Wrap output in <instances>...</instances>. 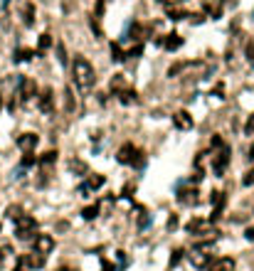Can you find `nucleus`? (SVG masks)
<instances>
[{
  "mask_svg": "<svg viewBox=\"0 0 254 271\" xmlns=\"http://www.w3.org/2000/svg\"><path fill=\"white\" fill-rule=\"evenodd\" d=\"M72 76H74V84L82 89V91H89L96 82V74H94V67L84 59V57H74V62H72Z\"/></svg>",
  "mask_w": 254,
  "mask_h": 271,
  "instance_id": "f257e3e1",
  "label": "nucleus"
},
{
  "mask_svg": "<svg viewBox=\"0 0 254 271\" xmlns=\"http://www.w3.org/2000/svg\"><path fill=\"white\" fill-rule=\"evenodd\" d=\"M210 72V64L205 62H178L168 69V76L173 79V76H183V74H190L193 79H202V76Z\"/></svg>",
  "mask_w": 254,
  "mask_h": 271,
  "instance_id": "f03ea898",
  "label": "nucleus"
},
{
  "mask_svg": "<svg viewBox=\"0 0 254 271\" xmlns=\"http://www.w3.org/2000/svg\"><path fill=\"white\" fill-rule=\"evenodd\" d=\"M15 235L20 242H27V239H35V235H37V222H35V217L30 215H22L15 219Z\"/></svg>",
  "mask_w": 254,
  "mask_h": 271,
  "instance_id": "7ed1b4c3",
  "label": "nucleus"
},
{
  "mask_svg": "<svg viewBox=\"0 0 254 271\" xmlns=\"http://www.w3.org/2000/svg\"><path fill=\"white\" fill-rule=\"evenodd\" d=\"M227 163H230V145L220 143L217 148H212V170H215V175H225Z\"/></svg>",
  "mask_w": 254,
  "mask_h": 271,
  "instance_id": "20e7f679",
  "label": "nucleus"
},
{
  "mask_svg": "<svg viewBox=\"0 0 254 271\" xmlns=\"http://www.w3.org/2000/svg\"><path fill=\"white\" fill-rule=\"evenodd\" d=\"M35 94H37V87H35V82H32V79H27V76H22V79H20V89H18L20 101H22V104H27V101H32V99H35Z\"/></svg>",
  "mask_w": 254,
  "mask_h": 271,
  "instance_id": "39448f33",
  "label": "nucleus"
},
{
  "mask_svg": "<svg viewBox=\"0 0 254 271\" xmlns=\"http://www.w3.org/2000/svg\"><path fill=\"white\" fill-rule=\"evenodd\" d=\"M35 252H37V254H50L52 249H54V239L50 237V235H35Z\"/></svg>",
  "mask_w": 254,
  "mask_h": 271,
  "instance_id": "423d86ee",
  "label": "nucleus"
},
{
  "mask_svg": "<svg viewBox=\"0 0 254 271\" xmlns=\"http://www.w3.org/2000/svg\"><path fill=\"white\" fill-rule=\"evenodd\" d=\"M136 156H138V148H136L133 143H124V145L119 148V153H116L119 163H124V165L133 163V161H136Z\"/></svg>",
  "mask_w": 254,
  "mask_h": 271,
  "instance_id": "0eeeda50",
  "label": "nucleus"
},
{
  "mask_svg": "<svg viewBox=\"0 0 254 271\" xmlns=\"http://www.w3.org/2000/svg\"><path fill=\"white\" fill-rule=\"evenodd\" d=\"M37 143H40V136H37V133H22V136L18 138V148H20L22 153H32L35 148H37Z\"/></svg>",
  "mask_w": 254,
  "mask_h": 271,
  "instance_id": "6e6552de",
  "label": "nucleus"
},
{
  "mask_svg": "<svg viewBox=\"0 0 254 271\" xmlns=\"http://www.w3.org/2000/svg\"><path fill=\"white\" fill-rule=\"evenodd\" d=\"M20 259H22L25 269H42V266H45V259H47V256H45V254H37V252L32 249L30 254H22Z\"/></svg>",
  "mask_w": 254,
  "mask_h": 271,
  "instance_id": "1a4fd4ad",
  "label": "nucleus"
},
{
  "mask_svg": "<svg viewBox=\"0 0 254 271\" xmlns=\"http://www.w3.org/2000/svg\"><path fill=\"white\" fill-rule=\"evenodd\" d=\"M104 182H106V178H104V175H91V178H89L87 182H82V185H79V195H84V198H87L89 192L99 190V187H101Z\"/></svg>",
  "mask_w": 254,
  "mask_h": 271,
  "instance_id": "9d476101",
  "label": "nucleus"
},
{
  "mask_svg": "<svg viewBox=\"0 0 254 271\" xmlns=\"http://www.w3.org/2000/svg\"><path fill=\"white\" fill-rule=\"evenodd\" d=\"M173 124H175V128H180V131H188V128H193V116H190L188 111H178V113L173 116Z\"/></svg>",
  "mask_w": 254,
  "mask_h": 271,
  "instance_id": "9b49d317",
  "label": "nucleus"
},
{
  "mask_svg": "<svg viewBox=\"0 0 254 271\" xmlns=\"http://www.w3.org/2000/svg\"><path fill=\"white\" fill-rule=\"evenodd\" d=\"M210 202H212V219H220L222 217V207H225V192H212L210 195Z\"/></svg>",
  "mask_w": 254,
  "mask_h": 271,
  "instance_id": "f8f14e48",
  "label": "nucleus"
},
{
  "mask_svg": "<svg viewBox=\"0 0 254 271\" xmlns=\"http://www.w3.org/2000/svg\"><path fill=\"white\" fill-rule=\"evenodd\" d=\"M185 229L188 232H193V235H210V222H205V219H190L188 224H185Z\"/></svg>",
  "mask_w": 254,
  "mask_h": 271,
  "instance_id": "ddd939ff",
  "label": "nucleus"
},
{
  "mask_svg": "<svg viewBox=\"0 0 254 271\" xmlns=\"http://www.w3.org/2000/svg\"><path fill=\"white\" fill-rule=\"evenodd\" d=\"M207 269H210V271H232V269H235V259H230V256L215 259V261L207 264Z\"/></svg>",
  "mask_w": 254,
  "mask_h": 271,
  "instance_id": "4468645a",
  "label": "nucleus"
},
{
  "mask_svg": "<svg viewBox=\"0 0 254 271\" xmlns=\"http://www.w3.org/2000/svg\"><path fill=\"white\" fill-rule=\"evenodd\" d=\"M158 45H163L165 50H178V47H183V37L180 35H165V37H158Z\"/></svg>",
  "mask_w": 254,
  "mask_h": 271,
  "instance_id": "2eb2a0df",
  "label": "nucleus"
},
{
  "mask_svg": "<svg viewBox=\"0 0 254 271\" xmlns=\"http://www.w3.org/2000/svg\"><path fill=\"white\" fill-rule=\"evenodd\" d=\"M40 111L42 113H52L54 111V96H52V89H45L40 94Z\"/></svg>",
  "mask_w": 254,
  "mask_h": 271,
  "instance_id": "dca6fc26",
  "label": "nucleus"
},
{
  "mask_svg": "<svg viewBox=\"0 0 254 271\" xmlns=\"http://www.w3.org/2000/svg\"><path fill=\"white\" fill-rule=\"evenodd\" d=\"M190 261H193V266H198V269H207V264H210V256H207L202 249H193V254H190Z\"/></svg>",
  "mask_w": 254,
  "mask_h": 271,
  "instance_id": "f3484780",
  "label": "nucleus"
},
{
  "mask_svg": "<svg viewBox=\"0 0 254 271\" xmlns=\"http://www.w3.org/2000/svg\"><path fill=\"white\" fill-rule=\"evenodd\" d=\"M178 200L183 202V205H195V202H198V190H195V187H193V190H185V187H183V190L178 192Z\"/></svg>",
  "mask_w": 254,
  "mask_h": 271,
  "instance_id": "a211bd4d",
  "label": "nucleus"
},
{
  "mask_svg": "<svg viewBox=\"0 0 254 271\" xmlns=\"http://www.w3.org/2000/svg\"><path fill=\"white\" fill-rule=\"evenodd\" d=\"M57 161V150H47L42 158H37V163L42 165V175H47V170H50V165Z\"/></svg>",
  "mask_w": 254,
  "mask_h": 271,
  "instance_id": "6ab92c4d",
  "label": "nucleus"
},
{
  "mask_svg": "<svg viewBox=\"0 0 254 271\" xmlns=\"http://www.w3.org/2000/svg\"><path fill=\"white\" fill-rule=\"evenodd\" d=\"M50 47H52V35L50 32H42L40 35V42H37V54H45Z\"/></svg>",
  "mask_w": 254,
  "mask_h": 271,
  "instance_id": "aec40b11",
  "label": "nucleus"
},
{
  "mask_svg": "<svg viewBox=\"0 0 254 271\" xmlns=\"http://www.w3.org/2000/svg\"><path fill=\"white\" fill-rule=\"evenodd\" d=\"M35 54H37L35 50H27V47H22V50H15L13 59H15V62H27V59H32Z\"/></svg>",
  "mask_w": 254,
  "mask_h": 271,
  "instance_id": "412c9836",
  "label": "nucleus"
},
{
  "mask_svg": "<svg viewBox=\"0 0 254 271\" xmlns=\"http://www.w3.org/2000/svg\"><path fill=\"white\" fill-rule=\"evenodd\" d=\"M22 22L30 27V25H35V5L32 3H27L25 5V10H22Z\"/></svg>",
  "mask_w": 254,
  "mask_h": 271,
  "instance_id": "4be33fe9",
  "label": "nucleus"
},
{
  "mask_svg": "<svg viewBox=\"0 0 254 271\" xmlns=\"http://www.w3.org/2000/svg\"><path fill=\"white\" fill-rule=\"evenodd\" d=\"M69 168H72V173H77V175H87V163L84 161H72Z\"/></svg>",
  "mask_w": 254,
  "mask_h": 271,
  "instance_id": "5701e85b",
  "label": "nucleus"
},
{
  "mask_svg": "<svg viewBox=\"0 0 254 271\" xmlns=\"http://www.w3.org/2000/svg\"><path fill=\"white\" fill-rule=\"evenodd\" d=\"M111 59H114V62H124V59H126V52H124L121 45H116V42L111 45Z\"/></svg>",
  "mask_w": 254,
  "mask_h": 271,
  "instance_id": "b1692460",
  "label": "nucleus"
},
{
  "mask_svg": "<svg viewBox=\"0 0 254 271\" xmlns=\"http://www.w3.org/2000/svg\"><path fill=\"white\" fill-rule=\"evenodd\" d=\"M119 99H121V104H131V101H136V91L133 89H121Z\"/></svg>",
  "mask_w": 254,
  "mask_h": 271,
  "instance_id": "393cba45",
  "label": "nucleus"
},
{
  "mask_svg": "<svg viewBox=\"0 0 254 271\" xmlns=\"http://www.w3.org/2000/svg\"><path fill=\"white\" fill-rule=\"evenodd\" d=\"M165 13H168V18H170V20H180V18H188V13H185V10H180V8H173V5H168V10H165Z\"/></svg>",
  "mask_w": 254,
  "mask_h": 271,
  "instance_id": "a878e982",
  "label": "nucleus"
},
{
  "mask_svg": "<svg viewBox=\"0 0 254 271\" xmlns=\"http://www.w3.org/2000/svg\"><path fill=\"white\" fill-rule=\"evenodd\" d=\"M35 163H37V156H35V150H32V153H25V156H22V168H32Z\"/></svg>",
  "mask_w": 254,
  "mask_h": 271,
  "instance_id": "bb28decb",
  "label": "nucleus"
},
{
  "mask_svg": "<svg viewBox=\"0 0 254 271\" xmlns=\"http://www.w3.org/2000/svg\"><path fill=\"white\" fill-rule=\"evenodd\" d=\"M96 215H99V207H96V205H89V207L82 210V217H84V219H94Z\"/></svg>",
  "mask_w": 254,
  "mask_h": 271,
  "instance_id": "cd10ccee",
  "label": "nucleus"
},
{
  "mask_svg": "<svg viewBox=\"0 0 254 271\" xmlns=\"http://www.w3.org/2000/svg\"><path fill=\"white\" fill-rule=\"evenodd\" d=\"M121 89H124V76H121V74H116L114 79H111V91H114V94H119Z\"/></svg>",
  "mask_w": 254,
  "mask_h": 271,
  "instance_id": "c85d7f7f",
  "label": "nucleus"
},
{
  "mask_svg": "<svg viewBox=\"0 0 254 271\" xmlns=\"http://www.w3.org/2000/svg\"><path fill=\"white\" fill-rule=\"evenodd\" d=\"M5 215H8V217H10V219L15 222L18 217H22V207H18V205H13V207H8V212H5Z\"/></svg>",
  "mask_w": 254,
  "mask_h": 271,
  "instance_id": "c756f323",
  "label": "nucleus"
},
{
  "mask_svg": "<svg viewBox=\"0 0 254 271\" xmlns=\"http://www.w3.org/2000/svg\"><path fill=\"white\" fill-rule=\"evenodd\" d=\"M10 254H13V249H10L8 244H5V247H0V269H3V264L8 261V256H10Z\"/></svg>",
  "mask_w": 254,
  "mask_h": 271,
  "instance_id": "7c9ffc66",
  "label": "nucleus"
},
{
  "mask_svg": "<svg viewBox=\"0 0 254 271\" xmlns=\"http://www.w3.org/2000/svg\"><path fill=\"white\" fill-rule=\"evenodd\" d=\"M242 185H244V187H252V185H254V168L244 173V178H242Z\"/></svg>",
  "mask_w": 254,
  "mask_h": 271,
  "instance_id": "2f4dec72",
  "label": "nucleus"
},
{
  "mask_svg": "<svg viewBox=\"0 0 254 271\" xmlns=\"http://www.w3.org/2000/svg\"><path fill=\"white\" fill-rule=\"evenodd\" d=\"M183 254H185L183 249H175V252L170 254V266H178V264H180V259H183Z\"/></svg>",
  "mask_w": 254,
  "mask_h": 271,
  "instance_id": "473e14b6",
  "label": "nucleus"
},
{
  "mask_svg": "<svg viewBox=\"0 0 254 271\" xmlns=\"http://www.w3.org/2000/svg\"><path fill=\"white\" fill-rule=\"evenodd\" d=\"M244 133H247V136H252V133H254V113L249 116L247 124H244Z\"/></svg>",
  "mask_w": 254,
  "mask_h": 271,
  "instance_id": "72a5a7b5",
  "label": "nucleus"
},
{
  "mask_svg": "<svg viewBox=\"0 0 254 271\" xmlns=\"http://www.w3.org/2000/svg\"><path fill=\"white\" fill-rule=\"evenodd\" d=\"M57 57H59L62 64H67V52H64V45L62 42H57Z\"/></svg>",
  "mask_w": 254,
  "mask_h": 271,
  "instance_id": "f704fd0d",
  "label": "nucleus"
},
{
  "mask_svg": "<svg viewBox=\"0 0 254 271\" xmlns=\"http://www.w3.org/2000/svg\"><path fill=\"white\" fill-rule=\"evenodd\" d=\"M64 96H67V111L72 113V111H74V101H72V89L69 87H67V94Z\"/></svg>",
  "mask_w": 254,
  "mask_h": 271,
  "instance_id": "c9c22d12",
  "label": "nucleus"
},
{
  "mask_svg": "<svg viewBox=\"0 0 254 271\" xmlns=\"http://www.w3.org/2000/svg\"><path fill=\"white\" fill-rule=\"evenodd\" d=\"M244 54H247V59H249V62L254 59V37H252V42L247 45V50H244Z\"/></svg>",
  "mask_w": 254,
  "mask_h": 271,
  "instance_id": "e433bc0d",
  "label": "nucleus"
},
{
  "mask_svg": "<svg viewBox=\"0 0 254 271\" xmlns=\"http://www.w3.org/2000/svg\"><path fill=\"white\" fill-rule=\"evenodd\" d=\"M175 227H178V217L173 215V217L168 219V229H175Z\"/></svg>",
  "mask_w": 254,
  "mask_h": 271,
  "instance_id": "4c0bfd02",
  "label": "nucleus"
},
{
  "mask_svg": "<svg viewBox=\"0 0 254 271\" xmlns=\"http://www.w3.org/2000/svg\"><path fill=\"white\" fill-rule=\"evenodd\" d=\"M244 237H247L249 242H254V227H249V229L244 232Z\"/></svg>",
  "mask_w": 254,
  "mask_h": 271,
  "instance_id": "58836bf2",
  "label": "nucleus"
},
{
  "mask_svg": "<svg viewBox=\"0 0 254 271\" xmlns=\"http://www.w3.org/2000/svg\"><path fill=\"white\" fill-rule=\"evenodd\" d=\"M146 224H148V217H146V212H143L141 219H138V227H146Z\"/></svg>",
  "mask_w": 254,
  "mask_h": 271,
  "instance_id": "ea45409f",
  "label": "nucleus"
},
{
  "mask_svg": "<svg viewBox=\"0 0 254 271\" xmlns=\"http://www.w3.org/2000/svg\"><path fill=\"white\" fill-rule=\"evenodd\" d=\"M247 158H249V161H254V143H252V145H249V150H247Z\"/></svg>",
  "mask_w": 254,
  "mask_h": 271,
  "instance_id": "a19ab883",
  "label": "nucleus"
},
{
  "mask_svg": "<svg viewBox=\"0 0 254 271\" xmlns=\"http://www.w3.org/2000/svg\"><path fill=\"white\" fill-rule=\"evenodd\" d=\"M101 266H104V271H116V269H114V266H111V264H109V261H104V264H101Z\"/></svg>",
  "mask_w": 254,
  "mask_h": 271,
  "instance_id": "79ce46f5",
  "label": "nucleus"
},
{
  "mask_svg": "<svg viewBox=\"0 0 254 271\" xmlns=\"http://www.w3.org/2000/svg\"><path fill=\"white\" fill-rule=\"evenodd\" d=\"M15 271H25V264H22V259H18V266H15Z\"/></svg>",
  "mask_w": 254,
  "mask_h": 271,
  "instance_id": "37998d69",
  "label": "nucleus"
},
{
  "mask_svg": "<svg viewBox=\"0 0 254 271\" xmlns=\"http://www.w3.org/2000/svg\"><path fill=\"white\" fill-rule=\"evenodd\" d=\"M0 111H3V96H0Z\"/></svg>",
  "mask_w": 254,
  "mask_h": 271,
  "instance_id": "c03bdc74",
  "label": "nucleus"
},
{
  "mask_svg": "<svg viewBox=\"0 0 254 271\" xmlns=\"http://www.w3.org/2000/svg\"><path fill=\"white\" fill-rule=\"evenodd\" d=\"M57 271H69V269H67V266H62V269H57Z\"/></svg>",
  "mask_w": 254,
  "mask_h": 271,
  "instance_id": "a18cd8bd",
  "label": "nucleus"
}]
</instances>
